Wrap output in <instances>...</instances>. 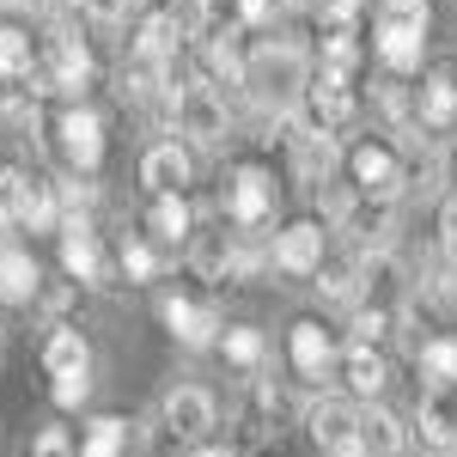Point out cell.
Segmentation results:
<instances>
[{"label": "cell", "instance_id": "277c9868", "mask_svg": "<svg viewBox=\"0 0 457 457\" xmlns=\"http://www.w3.org/2000/svg\"><path fill=\"white\" fill-rule=\"evenodd\" d=\"M305 129L317 135H336V129H348L353 116H360V98H353V79H329V73H312L305 79Z\"/></svg>", "mask_w": 457, "mask_h": 457}, {"label": "cell", "instance_id": "1f68e13d", "mask_svg": "<svg viewBox=\"0 0 457 457\" xmlns=\"http://www.w3.org/2000/svg\"><path fill=\"white\" fill-rule=\"evenodd\" d=\"M25 202H31V177L19 171V165H6V171H0V220L19 226V220H25Z\"/></svg>", "mask_w": 457, "mask_h": 457}, {"label": "cell", "instance_id": "5bb4252c", "mask_svg": "<svg viewBox=\"0 0 457 457\" xmlns=\"http://www.w3.org/2000/svg\"><path fill=\"white\" fill-rule=\"evenodd\" d=\"M62 269L86 287L104 281V250H98V232L86 220H62Z\"/></svg>", "mask_w": 457, "mask_h": 457}, {"label": "cell", "instance_id": "ee69618b", "mask_svg": "<svg viewBox=\"0 0 457 457\" xmlns=\"http://www.w3.org/2000/svg\"><path fill=\"white\" fill-rule=\"evenodd\" d=\"M238 6V25H269L275 19V0H232Z\"/></svg>", "mask_w": 457, "mask_h": 457}, {"label": "cell", "instance_id": "f35d334b", "mask_svg": "<svg viewBox=\"0 0 457 457\" xmlns=\"http://www.w3.org/2000/svg\"><path fill=\"white\" fill-rule=\"evenodd\" d=\"M86 390H92L86 372H62V378L49 385V396H55V409H79V403H86Z\"/></svg>", "mask_w": 457, "mask_h": 457}, {"label": "cell", "instance_id": "d590c367", "mask_svg": "<svg viewBox=\"0 0 457 457\" xmlns=\"http://www.w3.org/2000/svg\"><path fill=\"white\" fill-rule=\"evenodd\" d=\"M360 208V195H353V189H342V183H323V189H317V213H323V232H329V226H348V213Z\"/></svg>", "mask_w": 457, "mask_h": 457}, {"label": "cell", "instance_id": "8992f818", "mask_svg": "<svg viewBox=\"0 0 457 457\" xmlns=\"http://www.w3.org/2000/svg\"><path fill=\"white\" fill-rule=\"evenodd\" d=\"M55 135H62V159H68L79 177H92L98 165H104V122H98L92 110L68 104L62 116H55Z\"/></svg>", "mask_w": 457, "mask_h": 457}, {"label": "cell", "instance_id": "2e32d148", "mask_svg": "<svg viewBox=\"0 0 457 457\" xmlns=\"http://www.w3.org/2000/svg\"><path fill=\"white\" fill-rule=\"evenodd\" d=\"M415 122H421V129L457 122V73L452 68H433L421 79V92H415Z\"/></svg>", "mask_w": 457, "mask_h": 457}, {"label": "cell", "instance_id": "d6a6232c", "mask_svg": "<svg viewBox=\"0 0 457 457\" xmlns=\"http://www.w3.org/2000/svg\"><path fill=\"white\" fill-rule=\"evenodd\" d=\"M372 25H403V31H427L433 25V6L427 0H378V19Z\"/></svg>", "mask_w": 457, "mask_h": 457}, {"label": "cell", "instance_id": "4dcf8cb0", "mask_svg": "<svg viewBox=\"0 0 457 457\" xmlns=\"http://www.w3.org/2000/svg\"><path fill=\"white\" fill-rule=\"evenodd\" d=\"M195 269L208 281H232V238L226 232H202L195 238Z\"/></svg>", "mask_w": 457, "mask_h": 457}, {"label": "cell", "instance_id": "7402d4cb", "mask_svg": "<svg viewBox=\"0 0 457 457\" xmlns=\"http://www.w3.org/2000/svg\"><path fill=\"white\" fill-rule=\"evenodd\" d=\"M86 366H92L86 336H79L73 323H55V336L43 342V372H49V378H62V372H86Z\"/></svg>", "mask_w": 457, "mask_h": 457}, {"label": "cell", "instance_id": "cb8c5ba5", "mask_svg": "<svg viewBox=\"0 0 457 457\" xmlns=\"http://www.w3.org/2000/svg\"><path fill=\"white\" fill-rule=\"evenodd\" d=\"M415 366H421L427 390H452L457 385V336H433L415 348Z\"/></svg>", "mask_w": 457, "mask_h": 457}, {"label": "cell", "instance_id": "c3c4849f", "mask_svg": "<svg viewBox=\"0 0 457 457\" xmlns=\"http://www.w3.org/2000/svg\"><path fill=\"white\" fill-rule=\"evenodd\" d=\"M37 6H68V0H37Z\"/></svg>", "mask_w": 457, "mask_h": 457}, {"label": "cell", "instance_id": "60d3db41", "mask_svg": "<svg viewBox=\"0 0 457 457\" xmlns=\"http://www.w3.org/2000/svg\"><path fill=\"white\" fill-rule=\"evenodd\" d=\"M360 6L366 0H317V19H323V31H336V25H353Z\"/></svg>", "mask_w": 457, "mask_h": 457}, {"label": "cell", "instance_id": "44dd1931", "mask_svg": "<svg viewBox=\"0 0 457 457\" xmlns=\"http://www.w3.org/2000/svg\"><path fill=\"white\" fill-rule=\"evenodd\" d=\"M43 275H37V256L31 250H0V305H31Z\"/></svg>", "mask_w": 457, "mask_h": 457}, {"label": "cell", "instance_id": "836d02e7", "mask_svg": "<svg viewBox=\"0 0 457 457\" xmlns=\"http://www.w3.org/2000/svg\"><path fill=\"white\" fill-rule=\"evenodd\" d=\"M220 342H226V360H232V366H245V372H256V366H262V353H269L262 329H226Z\"/></svg>", "mask_w": 457, "mask_h": 457}, {"label": "cell", "instance_id": "f1b7e54d", "mask_svg": "<svg viewBox=\"0 0 457 457\" xmlns=\"http://www.w3.org/2000/svg\"><path fill=\"white\" fill-rule=\"evenodd\" d=\"M122 445H129V427L116 421V415H98V421L86 427V439L73 445V457H122Z\"/></svg>", "mask_w": 457, "mask_h": 457}, {"label": "cell", "instance_id": "ac0fdd59", "mask_svg": "<svg viewBox=\"0 0 457 457\" xmlns=\"http://www.w3.org/2000/svg\"><path fill=\"white\" fill-rule=\"evenodd\" d=\"M177 55H183V31H177L171 12L141 19V31H135V62H146V68H171Z\"/></svg>", "mask_w": 457, "mask_h": 457}, {"label": "cell", "instance_id": "3957f363", "mask_svg": "<svg viewBox=\"0 0 457 457\" xmlns=\"http://www.w3.org/2000/svg\"><path fill=\"white\" fill-rule=\"evenodd\" d=\"M305 433H312L317 452L353 457L360 452V403H348V396H323V403H312V409H305Z\"/></svg>", "mask_w": 457, "mask_h": 457}, {"label": "cell", "instance_id": "f6af8a7d", "mask_svg": "<svg viewBox=\"0 0 457 457\" xmlns=\"http://www.w3.org/2000/svg\"><path fill=\"white\" fill-rule=\"evenodd\" d=\"M68 452H73V439L62 433V427H49V433L37 439V457H68Z\"/></svg>", "mask_w": 457, "mask_h": 457}, {"label": "cell", "instance_id": "bcb514c9", "mask_svg": "<svg viewBox=\"0 0 457 457\" xmlns=\"http://www.w3.org/2000/svg\"><path fill=\"white\" fill-rule=\"evenodd\" d=\"M195 457H232V452H226V445H208V452H195Z\"/></svg>", "mask_w": 457, "mask_h": 457}, {"label": "cell", "instance_id": "83f0119b", "mask_svg": "<svg viewBox=\"0 0 457 457\" xmlns=\"http://www.w3.org/2000/svg\"><path fill=\"white\" fill-rule=\"evenodd\" d=\"M208 73L226 86H245V55H238V25H226L220 37H208ZM208 79V86H213Z\"/></svg>", "mask_w": 457, "mask_h": 457}, {"label": "cell", "instance_id": "b9f144b4", "mask_svg": "<svg viewBox=\"0 0 457 457\" xmlns=\"http://www.w3.org/2000/svg\"><path fill=\"white\" fill-rule=\"evenodd\" d=\"M79 6H86V19H98V25H122L135 0H79Z\"/></svg>", "mask_w": 457, "mask_h": 457}, {"label": "cell", "instance_id": "f907efd6", "mask_svg": "<svg viewBox=\"0 0 457 457\" xmlns=\"http://www.w3.org/2000/svg\"><path fill=\"white\" fill-rule=\"evenodd\" d=\"M452 165H457V153H452Z\"/></svg>", "mask_w": 457, "mask_h": 457}, {"label": "cell", "instance_id": "816d5d0a", "mask_svg": "<svg viewBox=\"0 0 457 457\" xmlns=\"http://www.w3.org/2000/svg\"><path fill=\"white\" fill-rule=\"evenodd\" d=\"M353 457H360V452H353Z\"/></svg>", "mask_w": 457, "mask_h": 457}, {"label": "cell", "instance_id": "603a6c76", "mask_svg": "<svg viewBox=\"0 0 457 457\" xmlns=\"http://www.w3.org/2000/svg\"><path fill=\"white\" fill-rule=\"evenodd\" d=\"M317 293L329 305H360V256H323L317 262Z\"/></svg>", "mask_w": 457, "mask_h": 457}, {"label": "cell", "instance_id": "d4e9b609", "mask_svg": "<svg viewBox=\"0 0 457 457\" xmlns=\"http://www.w3.org/2000/svg\"><path fill=\"white\" fill-rule=\"evenodd\" d=\"M317 73H329V79H353V73H360V43H353V25H336V31H323Z\"/></svg>", "mask_w": 457, "mask_h": 457}, {"label": "cell", "instance_id": "4fadbf2b", "mask_svg": "<svg viewBox=\"0 0 457 457\" xmlns=\"http://www.w3.org/2000/svg\"><path fill=\"white\" fill-rule=\"evenodd\" d=\"M403 452H409V421L385 403L360 409V457H403Z\"/></svg>", "mask_w": 457, "mask_h": 457}, {"label": "cell", "instance_id": "f546056e", "mask_svg": "<svg viewBox=\"0 0 457 457\" xmlns=\"http://www.w3.org/2000/svg\"><path fill=\"white\" fill-rule=\"evenodd\" d=\"M37 68V49L19 25H0V79H25Z\"/></svg>", "mask_w": 457, "mask_h": 457}, {"label": "cell", "instance_id": "4316f807", "mask_svg": "<svg viewBox=\"0 0 457 457\" xmlns=\"http://www.w3.org/2000/svg\"><path fill=\"white\" fill-rule=\"evenodd\" d=\"M390 385V366L378 348H348V390L353 396H378Z\"/></svg>", "mask_w": 457, "mask_h": 457}, {"label": "cell", "instance_id": "ba28073f", "mask_svg": "<svg viewBox=\"0 0 457 457\" xmlns=\"http://www.w3.org/2000/svg\"><path fill=\"white\" fill-rule=\"evenodd\" d=\"M403 287H409V269H403V256H396V250H366V256H360V299H366L372 312L396 317Z\"/></svg>", "mask_w": 457, "mask_h": 457}, {"label": "cell", "instance_id": "7a4b0ae2", "mask_svg": "<svg viewBox=\"0 0 457 457\" xmlns=\"http://www.w3.org/2000/svg\"><path fill=\"white\" fill-rule=\"evenodd\" d=\"M348 171H353V195H360V202H396L403 183H409L403 153L385 146V141H360L348 153Z\"/></svg>", "mask_w": 457, "mask_h": 457}, {"label": "cell", "instance_id": "9a60e30c", "mask_svg": "<svg viewBox=\"0 0 457 457\" xmlns=\"http://www.w3.org/2000/svg\"><path fill=\"white\" fill-rule=\"evenodd\" d=\"M195 177V159L183 153L177 141H159V146H146V159H141V183L153 189V195H183V183Z\"/></svg>", "mask_w": 457, "mask_h": 457}, {"label": "cell", "instance_id": "ffe728a7", "mask_svg": "<svg viewBox=\"0 0 457 457\" xmlns=\"http://www.w3.org/2000/svg\"><path fill=\"white\" fill-rule=\"evenodd\" d=\"M287 353H293V366L305 372V378H323L329 372V360H336V342H329V329L323 323H293V336H287Z\"/></svg>", "mask_w": 457, "mask_h": 457}, {"label": "cell", "instance_id": "7dc6e473", "mask_svg": "<svg viewBox=\"0 0 457 457\" xmlns=\"http://www.w3.org/2000/svg\"><path fill=\"white\" fill-rule=\"evenodd\" d=\"M12 6H31V0H0V12H12Z\"/></svg>", "mask_w": 457, "mask_h": 457}, {"label": "cell", "instance_id": "30bf717a", "mask_svg": "<svg viewBox=\"0 0 457 457\" xmlns=\"http://www.w3.org/2000/svg\"><path fill=\"white\" fill-rule=\"evenodd\" d=\"M159 317H165V329H171L183 348H208V342H220V312L202 305V299L165 293V299H159Z\"/></svg>", "mask_w": 457, "mask_h": 457}, {"label": "cell", "instance_id": "9c48e42d", "mask_svg": "<svg viewBox=\"0 0 457 457\" xmlns=\"http://www.w3.org/2000/svg\"><path fill=\"white\" fill-rule=\"evenodd\" d=\"M409 439L433 457H457V403L445 390H427L421 409H415V427H409Z\"/></svg>", "mask_w": 457, "mask_h": 457}, {"label": "cell", "instance_id": "e0dca14e", "mask_svg": "<svg viewBox=\"0 0 457 457\" xmlns=\"http://www.w3.org/2000/svg\"><path fill=\"white\" fill-rule=\"evenodd\" d=\"M287 141H293V165H299V177H305V183H329V171L342 165L336 135H317V129H305V122H299V135H287Z\"/></svg>", "mask_w": 457, "mask_h": 457}, {"label": "cell", "instance_id": "8fae6325", "mask_svg": "<svg viewBox=\"0 0 457 457\" xmlns=\"http://www.w3.org/2000/svg\"><path fill=\"white\" fill-rule=\"evenodd\" d=\"M275 177L262 171V165H238L232 171V195H226V208H232V220L238 226H262L269 213H275Z\"/></svg>", "mask_w": 457, "mask_h": 457}, {"label": "cell", "instance_id": "6da1fadb", "mask_svg": "<svg viewBox=\"0 0 457 457\" xmlns=\"http://www.w3.org/2000/svg\"><path fill=\"white\" fill-rule=\"evenodd\" d=\"M305 79H312V62H305V49L287 43V37H269V43H256L245 55L250 98L262 110H275V116H293V104L305 98Z\"/></svg>", "mask_w": 457, "mask_h": 457}, {"label": "cell", "instance_id": "7bdbcfd3", "mask_svg": "<svg viewBox=\"0 0 457 457\" xmlns=\"http://www.w3.org/2000/svg\"><path fill=\"white\" fill-rule=\"evenodd\" d=\"M439 245L457 262V195H445V208H439Z\"/></svg>", "mask_w": 457, "mask_h": 457}, {"label": "cell", "instance_id": "d6986e66", "mask_svg": "<svg viewBox=\"0 0 457 457\" xmlns=\"http://www.w3.org/2000/svg\"><path fill=\"white\" fill-rule=\"evenodd\" d=\"M372 49H378V62H385V68L403 79V73L421 68V55H427V31H403V25H372Z\"/></svg>", "mask_w": 457, "mask_h": 457}, {"label": "cell", "instance_id": "74e56055", "mask_svg": "<svg viewBox=\"0 0 457 457\" xmlns=\"http://www.w3.org/2000/svg\"><path fill=\"white\" fill-rule=\"evenodd\" d=\"M385 329H390V312H372V305H360V312H353V348H372Z\"/></svg>", "mask_w": 457, "mask_h": 457}, {"label": "cell", "instance_id": "5b68a950", "mask_svg": "<svg viewBox=\"0 0 457 457\" xmlns=\"http://www.w3.org/2000/svg\"><path fill=\"white\" fill-rule=\"evenodd\" d=\"M177 129L195 135L202 146H220L226 135H232V110H226V98L213 92L208 79H195V86L183 92V104H177Z\"/></svg>", "mask_w": 457, "mask_h": 457}, {"label": "cell", "instance_id": "e575fe53", "mask_svg": "<svg viewBox=\"0 0 457 457\" xmlns=\"http://www.w3.org/2000/svg\"><path fill=\"white\" fill-rule=\"evenodd\" d=\"M19 226H31V232H55V226H62V208H55V189H49V183L31 177V202H25V220H19Z\"/></svg>", "mask_w": 457, "mask_h": 457}, {"label": "cell", "instance_id": "681fc988", "mask_svg": "<svg viewBox=\"0 0 457 457\" xmlns=\"http://www.w3.org/2000/svg\"><path fill=\"white\" fill-rule=\"evenodd\" d=\"M220 6H226V0H208V12H220Z\"/></svg>", "mask_w": 457, "mask_h": 457}, {"label": "cell", "instance_id": "ab89813d", "mask_svg": "<svg viewBox=\"0 0 457 457\" xmlns=\"http://www.w3.org/2000/svg\"><path fill=\"white\" fill-rule=\"evenodd\" d=\"M122 275H129V281H153V275H159V256L146 245H122Z\"/></svg>", "mask_w": 457, "mask_h": 457}, {"label": "cell", "instance_id": "52a82bcc", "mask_svg": "<svg viewBox=\"0 0 457 457\" xmlns=\"http://www.w3.org/2000/svg\"><path fill=\"white\" fill-rule=\"evenodd\" d=\"M323 220H293L275 232V250H269V262L281 269V275H317V262H323Z\"/></svg>", "mask_w": 457, "mask_h": 457}, {"label": "cell", "instance_id": "484cf974", "mask_svg": "<svg viewBox=\"0 0 457 457\" xmlns=\"http://www.w3.org/2000/svg\"><path fill=\"white\" fill-rule=\"evenodd\" d=\"M146 226H153V238L177 245V238H189V226H195V208H189L183 195H153V213H146Z\"/></svg>", "mask_w": 457, "mask_h": 457}, {"label": "cell", "instance_id": "7c38bea8", "mask_svg": "<svg viewBox=\"0 0 457 457\" xmlns=\"http://www.w3.org/2000/svg\"><path fill=\"white\" fill-rule=\"evenodd\" d=\"M159 415H165V433H171V439H202L213 427V396L202 385H177Z\"/></svg>", "mask_w": 457, "mask_h": 457}, {"label": "cell", "instance_id": "8d00e7d4", "mask_svg": "<svg viewBox=\"0 0 457 457\" xmlns=\"http://www.w3.org/2000/svg\"><path fill=\"white\" fill-rule=\"evenodd\" d=\"M98 202V189L92 183H79V177H68V183H55V208H68V220H86V208Z\"/></svg>", "mask_w": 457, "mask_h": 457}]
</instances>
